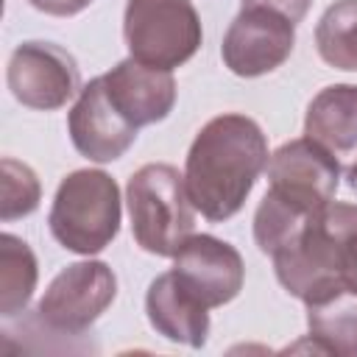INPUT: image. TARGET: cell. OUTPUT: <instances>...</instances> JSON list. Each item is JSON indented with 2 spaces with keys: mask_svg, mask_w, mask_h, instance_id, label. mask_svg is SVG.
Instances as JSON below:
<instances>
[{
  "mask_svg": "<svg viewBox=\"0 0 357 357\" xmlns=\"http://www.w3.org/2000/svg\"><path fill=\"white\" fill-rule=\"evenodd\" d=\"M36 11H45L50 17H73L78 11H84L92 0H28Z\"/></svg>",
  "mask_w": 357,
  "mask_h": 357,
  "instance_id": "obj_20",
  "label": "cell"
},
{
  "mask_svg": "<svg viewBox=\"0 0 357 357\" xmlns=\"http://www.w3.org/2000/svg\"><path fill=\"white\" fill-rule=\"evenodd\" d=\"M123 36L137 61L162 70L181 67L204 42L192 0H128Z\"/></svg>",
  "mask_w": 357,
  "mask_h": 357,
  "instance_id": "obj_5",
  "label": "cell"
},
{
  "mask_svg": "<svg viewBox=\"0 0 357 357\" xmlns=\"http://www.w3.org/2000/svg\"><path fill=\"white\" fill-rule=\"evenodd\" d=\"M67 131L81 156L106 165L120 159L137 139V126L112 103L106 78L98 75L81 86L75 106L67 114Z\"/></svg>",
  "mask_w": 357,
  "mask_h": 357,
  "instance_id": "obj_11",
  "label": "cell"
},
{
  "mask_svg": "<svg viewBox=\"0 0 357 357\" xmlns=\"http://www.w3.org/2000/svg\"><path fill=\"white\" fill-rule=\"evenodd\" d=\"M346 178H349V187L357 192V162H354V165L346 170Z\"/></svg>",
  "mask_w": 357,
  "mask_h": 357,
  "instance_id": "obj_21",
  "label": "cell"
},
{
  "mask_svg": "<svg viewBox=\"0 0 357 357\" xmlns=\"http://www.w3.org/2000/svg\"><path fill=\"white\" fill-rule=\"evenodd\" d=\"M312 0H243V8H271L284 14L290 22H301Z\"/></svg>",
  "mask_w": 357,
  "mask_h": 357,
  "instance_id": "obj_19",
  "label": "cell"
},
{
  "mask_svg": "<svg viewBox=\"0 0 357 357\" xmlns=\"http://www.w3.org/2000/svg\"><path fill=\"white\" fill-rule=\"evenodd\" d=\"M304 134L337 159L357 156V84H329L307 106Z\"/></svg>",
  "mask_w": 357,
  "mask_h": 357,
  "instance_id": "obj_14",
  "label": "cell"
},
{
  "mask_svg": "<svg viewBox=\"0 0 357 357\" xmlns=\"http://www.w3.org/2000/svg\"><path fill=\"white\" fill-rule=\"evenodd\" d=\"M0 170H3L0 220H3V223H11V220H17V218L31 215V212L39 206L42 187H39L36 173H33L25 162H17V159L6 156V159L0 162Z\"/></svg>",
  "mask_w": 357,
  "mask_h": 357,
  "instance_id": "obj_18",
  "label": "cell"
},
{
  "mask_svg": "<svg viewBox=\"0 0 357 357\" xmlns=\"http://www.w3.org/2000/svg\"><path fill=\"white\" fill-rule=\"evenodd\" d=\"M145 312L151 326L190 349H201L209 337V307H204L178 279L173 271L159 273L145 293Z\"/></svg>",
  "mask_w": 357,
  "mask_h": 357,
  "instance_id": "obj_13",
  "label": "cell"
},
{
  "mask_svg": "<svg viewBox=\"0 0 357 357\" xmlns=\"http://www.w3.org/2000/svg\"><path fill=\"white\" fill-rule=\"evenodd\" d=\"M307 326L315 351L357 357V290L337 287L310 301Z\"/></svg>",
  "mask_w": 357,
  "mask_h": 357,
  "instance_id": "obj_15",
  "label": "cell"
},
{
  "mask_svg": "<svg viewBox=\"0 0 357 357\" xmlns=\"http://www.w3.org/2000/svg\"><path fill=\"white\" fill-rule=\"evenodd\" d=\"M296 45V22L271 8H243L223 33V64L240 78H259L282 67Z\"/></svg>",
  "mask_w": 357,
  "mask_h": 357,
  "instance_id": "obj_9",
  "label": "cell"
},
{
  "mask_svg": "<svg viewBox=\"0 0 357 357\" xmlns=\"http://www.w3.org/2000/svg\"><path fill=\"white\" fill-rule=\"evenodd\" d=\"M6 81L14 100L36 112L61 109L81 92V70L73 53H67L61 45L39 39L14 47Z\"/></svg>",
  "mask_w": 357,
  "mask_h": 357,
  "instance_id": "obj_7",
  "label": "cell"
},
{
  "mask_svg": "<svg viewBox=\"0 0 357 357\" xmlns=\"http://www.w3.org/2000/svg\"><path fill=\"white\" fill-rule=\"evenodd\" d=\"M117 276L100 259L73 262L53 276L33 310V324L53 335H84L114 301Z\"/></svg>",
  "mask_w": 357,
  "mask_h": 357,
  "instance_id": "obj_6",
  "label": "cell"
},
{
  "mask_svg": "<svg viewBox=\"0 0 357 357\" xmlns=\"http://www.w3.org/2000/svg\"><path fill=\"white\" fill-rule=\"evenodd\" d=\"M170 271L209 310L237 298L245 282V265L240 251L212 234H190L184 245L173 254Z\"/></svg>",
  "mask_w": 357,
  "mask_h": 357,
  "instance_id": "obj_10",
  "label": "cell"
},
{
  "mask_svg": "<svg viewBox=\"0 0 357 357\" xmlns=\"http://www.w3.org/2000/svg\"><path fill=\"white\" fill-rule=\"evenodd\" d=\"M315 47L329 67L357 73V0H337L321 14Z\"/></svg>",
  "mask_w": 357,
  "mask_h": 357,
  "instance_id": "obj_17",
  "label": "cell"
},
{
  "mask_svg": "<svg viewBox=\"0 0 357 357\" xmlns=\"http://www.w3.org/2000/svg\"><path fill=\"white\" fill-rule=\"evenodd\" d=\"M126 204L134 240L148 254L173 257L195 229V206L173 165L151 162L131 173Z\"/></svg>",
  "mask_w": 357,
  "mask_h": 357,
  "instance_id": "obj_4",
  "label": "cell"
},
{
  "mask_svg": "<svg viewBox=\"0 0 357 357\" xmlns=\"http://www.w3.org/2000/svg\"><path fill=\"white\" fill-rule=\"evenodd\" d=\"M123 201L117 181L103 170H73L59 181L47 226L53 240L73 254H100L120 231Z\"/></svg>",
  "mask_w": 357,
  "mask_h": 357,
  "instance_id": "obj_3",
  "label": "cell"
},
{
  "mask_svg": "<svg viewBox=\"0 0 357 357\" xmlns=\"http://www.w3.org/2000/svg\"><path fill=\"white\" fill-rule=\"evenodd\" d=\"M103 78L112 103L137 128L165 120L176 106V81L170 70L151 67L128 56L117 61Z\"/></svg>",
  "mask_w": 357,
  "mask_h": 357,
  "instance_id": "obj_12",
  "label": "cell"
},
{
  "mask_svg": "<svg viewBox=\"0 0 357 357\" xmlns=\"http://www.w3.org/2000/svg\"><path fill=\"white\" fill-rule=\"evenodd\" d=\"M271 259L279 284L304 304L337 287L357 290V204L332 201Z\"/></svg>",
  "mask_w": 357,
  "mask_h": 357,
  "instance_id": "obj_2",
  "label": "cell"
},
{
  "mask_svg": "<svg viewBox=\"0 0 357 357\" xmlns=\"http://www.w3.org/2000/svg\"><path fill=\"white\" fill-rule=\"evenodd\" d=\"M337 184L340 159L310 137L279 145L268 159V192L298 209L321 212L335 201Z\"/></svg>",
  "mask_w": 357,
  "mask_h": 357,
  "instance_id": "obj_8",
  "label": "cell"
},
{
  "mask_svg": "<svg viewBox=\"0 0 357 357\" xmlns=\"http://www.w3.org/2000/svg\"><path fill=\"white\" fill-rule=\"evenodd\" d=\"M36 279H39V265L31 245L11 231L0 234V315L3 318H14L25 312L36 290Z\"/></svg>",
  "mask_w": 357,
  "mask_h": 357,
  "instance_id": "obj_16",
  "label": "cell"
},
{
  "mask_svg": "<svg viewBox=\"0 0 357 357\" xmlns=\"http://www.w3.org/2000/svg\"><path fill=\"white\" fill-rule=\"evenodd\" d=\"M268 159V139L257 120L237 112L212 117L195 134L184 162V184L195 212L212 223L237 215Z\"/></svg>",
  "mask_w": 357,
  "mask_h": 357,
  "instance_id": "obj_1",
  "label": "cell"
}]
</instances>
